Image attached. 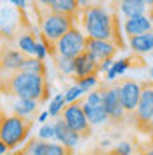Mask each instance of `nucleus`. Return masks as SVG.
Here are the masks:
<instances>
[{"label": "nucleus", "instance_id": "nucleus-1", "mask_svg": "<svg viewBox=\"0 0 153 155\" xmlns=\"http://www.w3.org/2000/svg\"><path fill=\"white\" fill-rule=\"evenodd\" d=\"M4 90L19 99H34V101H44L46 99V81L44 74H35L28 71H18L7 78V83Z\"/></svg>", "mask_w": 153, "mask_h": 155}, {"label": "nucleus", "instance_id": "nucleus-2", "mask_svg": "<svg viewBox=\"0 0 153 155\" xmlns=\"http://www.w3.org/2000/svg\"><path fill=\"white\" fill-rule=\"evenodd\" d=\"M83 27L88 37L106 41L115 39V19L102 5H92L83 11Z\"/></svg>", "mask_w": 153, "mask_h": 155}, {"label": "nucleus", "instance_id": "nucleus-3", "mask_svg": "<svg viewBox=\"0 0 153 155\" xmlns=\"http://www.w3.org/2000/svg\"><path fill=\"white\" fill-rule=\"evenodd\" d=\"M72 21H74V16L48 11L42 16V19H41V34H42V39L48 42L49 46H55L58 41L72 28Z\"/></svg>", "mask_w": 153, "mask_h": 155}, {"label": "nucleus", "instance_id": "nucleus-4", "mask_svg": "<svg viewBox=\"0 0 153 155\" xmlns=\"http://www.w3.org/2000/svg\"><path fill=\"white\" fill-rule=\"evenodd\" d=\"M30 122L28 118L19 115H9L2 118L0 124V141H4L9 148H16L19 143H23L28 136Z\"/></svg>", "mask_w": 153, "mask_h": 155}, {"label": "nucleus", "instance_id": "nucleus-5", "mask_svg": "<svg viewBox=\"0 0 153 155\" xmlns=\"http://www.w3.org/2000/svg\"><path fill=\"white\" fill-rule=\"evenodd\" d=\"M81 106L85 109L86 118L92 124V127L104 125L109 120V115H107L106 106H104V90L93 88L92 92H88L85 95V101L81 102Z\"/></svg>", "mask_w": 153, "mask_h": 155}, {"label": "nucleus", "instance_id": "nucleus-6", "mask_svg": "<svg viewBox=\"0 0 153 155\" xmlns=\"http://www.w3.org/2000/svg\"><path fill=\"white\" fill-rule=\"evenodd\" d=\"M86 41H88V35H85L81 30H77V28L72 27L53 48L57 51V55L76 58V57H79L83 51H86Z\"/></svg>", "mask_w": 153, "mask_h": 155}, {"label": "nucleus", "instance_id": "nucleus-7", "mask_svg": "<svg viewBox=\"0 0 153 155\" xmlns=\"http://www.w3.org/2000/svg\"><path fill=\"white\" fill-rule=\"evenodd\" d=\"M62 118L81 136L90 134V130H92V124L88 122L86 113H85V109H83V106H81L79 101L67 104V107H65L63 113H62Z\"/></svg>", "mask_w": 153, "mask_h": 155}, {"label": "nucleus", "instance_id": "nucleus-8", "mask_svg": "<svg viewBox=\"0 0 153 155\" xmlns=\"http://www.w3.org/2000/svg\"><path fill=\"white\" fill-rule=\"evenodd\" d=\"M116 90H118L120 101L127 109V113H134L137 102H139V97H141V92H143V87L134 79H123V81H120V85H116Z\"/></svg>", "mask_w": 153, "mask_h": 155}, {"label": "nucleus", "instance_id": "nucleus-9", "mask_svg": "<svg viewBox=\"0 0 153 155\" xmlns=\"http://www.w3.org/2000/svg\"><path fill=\"white\" fill-rule=\"evenodd\" d=\"M134 116L139 125L148 129V124L153 118V87H143V92H141L137 107L134 111Z\"/></svg>", "mask_w": 153, "mask_h": 155}, {"label": "nucleus", "instance_id": "nucleus-10", "mask_svg": "<svg viewBox=\"0 0 153 155\" xmlns=\"http://www.w3.org/2000/svg\"><path fill=\"white\" fill-rule=\"evenodd\" d=\"M53 124H55V130H57V137H55V141H58L60 145H63L65 148H69L70 152H72L74 148H77L79 141H81V134L76 132V130L69 125L62 116H58Z\"/></svg>", "mask_w": 153, "mask_h": 155}, {"label": "nucleus", "instance_id": "nucleus-11", "mask_svg": "<svg viewBox=\"0 0 153 155\" xmlns=\"http://www.w3.org/2000/svg\"><path fill=\"white\" fill-rule=\"evenodd\" d=\"M104 106L107 115H109V120H113V122H122L125 116L129 115L127 109L123 107V104H122V101H120L116 87L104 88Z\"/></svg>", "mask_w": 153, "mask_h": 155}, {"label": "nucleus", "instance_id": "nucleus-12", "mask_svg": "<svg viewBox=\"0 0 153 155\" xmlns=\"http://www.w3.org/2000/svg\"><path fill=\"white\" fill-rule=\"evenodd\" d=\"M116 49H118V46H116L113 41L93 39V37H88V41H86V51H90L99 62L107 60V58H113L116 53Z\"/></svg>", "mask_w": 153, "mask_h": 155}, {"label": "nucleus", "instance_id": "nucleus-13", "mask_svg": "<svg viewBox=\"0 0 153 155\" xmlns=\"http://www.w3.org/2000/svg\"><path fill=\"white\" fill-rule=\"evenodd\" d=\"M123 30L129 37L132 35H141L146 32L153 30V19L150 14H139V16H132V18H125Z\"/></svg>", "mask_w": 153, "mask_h": 155}, {"label": "nucleus", "instance_id": "nucleus-14", "mask_svg": "<svg viewBox=\"0 0 153 155\" xmlns=\"http://www.w3.org/2000/svg\"><path fill=\"white\" fill-rule=\"evenodd\" d=\"M74 62H76V72H74L76 78H86L99 72V64L100 62L90 51H83L79 57L74 58Z\"/></svg>", "mask_w": 153, "mask_h": 155}, {"label": "nucleus", "instance_id": "nucleus-15", "mask_svg": "<svg viewBox=\"0 0 153 155\" xmlns=\"http://www.w3.org/2000/svg\"><path fill=\"white\" fill-rule=\"evenodd\" d=\"M27 60V55L19 49H7L2 53V69L9 72H18L23 69V64Z\"/></svg>", "mask_w": 153, "mask_h": 155}, {"label": "nucleus", "instance_id": "nucleus-16", "mask_svg": "<svg viewBox=\"0 0 153 155\" xmlns=\"http://www.w3.org/2000/svg\"><path fill=\"white\" fill-rule=\"evenodd\" d=\"M129 46L135 55H146L153 51V30L146 32L141 35H132L129 37Z\"/></svg>", "mask_w": 153, "mask_h": 155}, {"label": "nucleus", "instance_id": "nucleus-17", "mask_svg": "<svg viewBox=\"0 0 153 155\" xmlns=\"http://www.w3.org/2000/svg\"><path fill=\"white\" fill-rule=\"evenodd\" d=\"M48 11L60 12V14H69V16L76 18L77 12L83 9L79 5V0H49Z\"/></svg>", "mask_w": 153, "mask_h": 155}, {"label": "nucleus", "instance_id": "nucleus-18", "mask_svg": "<svg viewBox=\"0 0 153 155\" xmlns=\"http://www.w3.org/2000/svg\"><path fill=\"white\" fill-rule=\"evenodd\" d=\"M37 107H39V101L16 97V101L12 102V113L14 115H19V116H25V118H30V116L35 113Z\"/></svg>", "mask_w": 153, "mask_h": 155}, {"label": "nucleus", "instance_id": "nucleus-19", "mask_svg": "<svg viewBox=\"0 0 153 155\" xmlns=\"http://www.w3.org/2000/svg\"><path fill=\"white\" fill-rule=\"evenodd\" d=\"M18 49L23 51L27 57H35V48H37V41L30 32H19L18 39H16Z\"/></svg>", "mask_w": 153, "mask_h": 155}, {"label": "nucleus", "instance_id": "nucleus-20", "mask_svg": "<svg viewBox=\"0 0 153 155\" xmlns=\"http://www.w3.org/2000/svg\"><path fill=\"white\" fill-rule=\"evenodd\" d=\"M148 7L141 4L139 0H122L120 2V12L125 18H132V16H139V14H146Z\"/></svg>", "mask_w": 153, "mask_h": 155}, {"label": "nucleus", "instance_id": "nucleus-21", "mask_svg": "<svg viewBox=\"0 0 153 155\" xmlns=\"http://www.w3.org/2000/svg\"><path fill=\"white\" fill-rule=\"evenodd\" d=\"M67 99H65V92L63 94H55L53 99L49 101V106H48V111H49V116L51 118H58V116L63 113V109L67 107Z\"/></svg>", "mask_w": 153, "mask_h": 155}, {"label": "nucleus", "instance_id": "nucleus-22", "mask_svg": "<svg viewBox=\"0 0 153 155\" xmlns=\"http://www.w3.org/2000/svg\"><path fill=\"white\" fill-rule=\"evenodd\" d=\"M129 67H130V60H129V58H120V60H116L115 64H113V67L106 72V79H107V81H115L116 78L123 76L125 72L129 71Z\"/></svg>", "mask_w": 153, "mask_h": 155}, {"label": "nucleus", "instance_id": "nucleus-23", "mask_svg": "<svg viewBox=\"0 0 153 155\" xmlns=\"http://www.w3.org/2000/svg\"><path fill=\"white\" fill-rule=\"evenodd\" d=\"M55 64H57V69L63 76H74V72H76V62H74V58L57 55Z\"/></svg>", "mask_w": 153, "mask_h": 155}, {"label": "nucleus", "instance_id": "nucleus-24", "mask_svg": "<svg viewBox=\"0 0 153 155\" xmlns=\"http://www.w3.org/2000/svg\"><path fill=\"white\" fill-rule=\"evenodd\" d=\"M49 141H44V139H34L27 148H25V155H46V150H48Z\"/></svg>", "mask_w": 153, "mask_h": 155}, {"label": "nucleus", "instance_id": "nucleus-25", "mask_svg": "<svg viewBox=\"0 0 153 155\" xmlns=\"http://www.w3.org/2000/svg\"><path fill=\"white\" fill-rule=\"evenodd\" d=\"M42 62L44 60H39L35 57H27L21 71H28V72H35V74H44L46 72V67H44Z\"/></svg>", "mask_w": 153, "mask_h": 155}, {"label": "nucleus", "instance_id": "nucleus-26", "mask_svg": "<svg viewBox=\"0 0 153 155\" xmlns=\"http://www.w3.org/2000/svg\"><path fill=\"white\" fill-rule=\"evenodd\" d=\"M37 137L39 139H44V141H55L57 137V130H55V124H41L37 130Z\"/></svg>", "mask_w": 153, "mask_h": 155}, {"label": "nucleus", "instance_id": "nucleus-27", "mask_svg": "<svg viewBox=\"0 0 153 155\" xmlns=\"http://www.w3.org/2000/svg\"><path fill=\"white\" fill-rule=\"evenodd\" d=\"M76 83L88 94V92H92L93 88L99 87V76H97V74H92V76H86V78H76Z\"/></svg>", "mask_w": 153, "mask_h": 155}, {"label": "nucleus", "instance_id": "nucleus-28", "mask_svg": "<svg viewBox=\"0 0 153 155\" xmlns=\"http://www.w3.org/2000/svg\"><path fill=\"white\" fill-rule=\"evenodd\" d=\"M83 95H86V92H85L81 87H79L77 83L70 85V87L65 90V99H67L69 104H70V102H77V101H79Z\"/></svg>", "mask_w": 153, "mask_h": 155}, {"label": "nucleus", "instance_id": "nucleus-29", "mask_svg": "<svg viewBox=\"0 0 153 155\" xmlns=\"http://www.w3.org/2000/svg\"><path fill=\"white\" fill-rule=\"evenodd\" d=\"M46 155H70V150L65 148L63 145H60L58 141H49Z\"/></svg>", "mask_w": 153, "mask_h": 155}, {"label": "nucleus", "instance_id": "nucleus-30", "mask_svg": "<svg viewBox=\"0 0 153 155\" xmlns=\"http://www.w3.org/2000/svg\"><path fill=\"white\" fill-rule=\"evenodd\" d=\"M115 150L118 155H134V145L129 143V141H120L115 145Z\"/></svg>", "mask_w": 153, "mask_h": 155}, {"label": "nucleus", "instance_id": "nucleus-31", "mask_svg": "<svg viewBox=\"0 0 153 155\" xmlns=\"http://www.w3.org/2000/svg\"><path fill=\"white\" fill-rule=\"evenodd\" d=\"M49 55V44L46 41H37V48H35V58L44 60Z\"/></svg>", "mask_w": 153, "mask_h": 155}, {"label": "nucleus", "instance_id": "nucleus-32", "mask_svg": "<svg viewBox=\"0 0 153 155\" xmlns=\"http://www.w3.org/2000/svg\"><path fill=\"white\" fill-rule=\"evenodd\" d=\"M113 64H115V60H113V58H107V60H102V62L99 64V72H107L109 69L113 67Z\"/></svg>", "mask_w": 153, "mask_h": 155}, {"label": "nucleus", "instance_id": "nucleus-33", "mask_svg": "<svg viewBox=\"0 0 153 155\" xmlns=\"http://www.w3.org/2000/svg\"><path fill=\"white\" fill-rule=\"evenodd\" d=\"M7 4H11V5H14V7H18L19 11L27 9V5H28V0H5Z\"/></svg>", "mask_w": 153, "mask_h": 155}, {"label": "nucleus", "instance_id": "nucleus-34", "mask_svg": "<svg viewBox=\"0 0 153 155\" xmlns=\"http://www.w3.org/2000/svg\"><path fill=\"white\" fill-rule=\"evenodd\" d=\"M79 5H81V9L85 11L88 7H92V5H99V4H97V0H79Z\"/></svg>", "mask_w": 153, "mask_h": 155}, {"label": "nucleus", "instance_id": "nucleus-35", "mask_svg": "<svg viewBox=\"0 0 153 155\" xmlns=\"http://www.w3.org/2000/svg\"><path fill=\"white\" fill-rule=\"evenodd\" d=\"M48 118H49V111L46 109V111H42V113L37 116V124H46V122H48Z\"/></svg>", "mask_w": 153, "mask_h": 155}, {"label": "nucleus", "instance_id": "nucleus-36", "mask_svg": "<svg viewBox=\"0 0 153 155\" xmlns=\"http://www.w3.org/2000/svg\"><path fill=\"white\" fill-rule=\"evenodd\" d=\"M11 148L7 145H5V143H4V141H0V155H5L7 153V152H9Z\"/></svg>", "mask_w": 153, "mask_h": 155}, {"label": "nucleus", "instance_id": "nucleus-37", "mask_svg": "<svg viewBox=\"0 0 153 155\" xmlns=\"http://www.w3.org/2000/svg\"><path fill=\"white\" fill-rule=\"evenodd\" d=\"M139 2H141V4H144L148 9H153V0H139Z\"/></svg>", "mask_w": 153, "mask_h": 155}, {"label": "nucleus", "instance_id": "nucleus-38", "mask_svg": "<svg viewBox=\"0 0 153 155\" xmlns=\"http://www.w3.org/2000/svg\"><path fill=\"white\" fill-rule=\"evenodd\" d=\"M143 155H153V148H148V150H146Z\"/></svg>", "mask_w": 153, "mask_h": 155}, {"label": "nucleus", "instance_id": "nucleus-39", "mask_svg": "<svg viewBox=\"0 0 153 155\" xmlns=\"http://www.w3.org/2000/svg\"><path fill=\"white\" fill-rule=\"evenodd\" d=\"M148 130H151V132H153V118L150 120V124H148Z\"/></svg>", "mask_w": 153, "mask_h": 155}, {"label": "nucleus", "instance_id": "nucleus-40", "mask_svg": "<svg viewBox=\"0 0 153 155\" xmlns=\"http://www.w3.org/2000/svg\"><path fill=\"white\" fill-rule=\"evenodd\" d=\"M151 81H153V69H151Z\"/></svg>", "mask_w": 153, "mask_h": 155}]
</instances>
